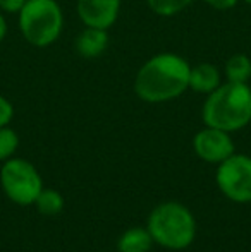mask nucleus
Masks as SVG:
<instances>
[{"label":"nucleus","instance_id":"obj_1","mask_svg":"<svg viewBox=\"0 0 251 252\" xmlns=\"http://www.w3.org/2000/svg\"><path fill=\"white\" fill-rule=\"evenodd\" d=\"M191 65L178 53H158L148 59L134 77V93L146 103H165L189 90Z\"/></svg>","mask_w":251,"mask_h":252},{"label":"nucleus","instance_id":"obj_2","mask_svg":"<svg viewBox=\"0 0 251 252\" xmlns=\"http://www.w3.org/2000/svg\"><path fill=\"white\" fill-rule=\"evenodd\" d=\"M205 126L234 132L251 122V88L248 83H222L207 94L201 108Z\"/></svg>","mask_w":251,"mask_h":252},{"label":"nucleus","instance_id":"obj_3","mask_svg":"<svg viewBox=\"0 0 251 252\" xmlns=\"http://www.w3.org/2000/svg\"><path fill=\"white\" fill-rule=\"evenodd\" d=\"M146 228L153 242L172 251L186 249L196 235V223L191 211L176 201L158 204L148 216Z\"/></svg>","mask_w":251,"mask_h":252},{"label":"nucleus","instance_id":"obj_4","mask_svg":"<svg viewBox=\"0 0 251 252\" xmlns=\"http://www.w3.org/2000/svg\"><path fill=\"white\" fill-rule=\"evenodd\" d=\"M64 14L57 0H28L19 12L23 38L36 48H47L59 40Z\"/></svg>","mask_w":251,"mask_h":252},{"label":"nucleus","instance_id":"obj_5","mask_svg":"<svg viewBox=\"0 0 251 252\" xmlns=\"http://www.w3.org/2000/svg\"><path fill=\"white\" fill-rule=\"evenodd\" d=\"M0 180L7 197L19 206L35 204L38 194L43 189L38 170L23 158L7 159L2 166Z\"/></svg>","mask_w":251,"mask_h":252},{"label":"nucleus","instance_id":"obj_6","mask_svg":"<svg viewBox=\"0 0 251 252\" xmlns=\"http://www.w3.org/2000/svg\"><path fill=\"white\" fill-rule=\"evenodd\" d=\"M218 189L224 196L236 202H251V158L246 155H231L218 163L217 168Z\"/></svg>","mask_w":251,"mask_h":252},{"label":"nucleus","instance_id":"obj_7","mask_svg":"<svg viewBox=\"0 0 251 252\" xmlns=\"http://www.w3.org/2000/svg\"><path fill=\"white\" fill-rule=\"evenodd\" d=\"M194 153L207 163H222L231 155H234V143L229 132L217 127L207 126L194 136Z\"/></svg>","mask_w":251,"mask_h":252},{"label":"nucleus","instance_id":"obj_8","mask_svg":"<svg viewBox=\"0 0 251 252\" xmlns=\"http://www.w3.org/2000/svg\"><path fill=\"white\" fill-rule=\"evenodd\" d=\"M121 2L122 0H77L76 10L84 26L108 30L117 21Z\"/></svg>","mask_w":251,"mask_h":252},{"label":"nucleus","instance_id":"obj_9","mask_svg":"<svg viewBox=\"0 0 251 252\" xmlns=\"http://www.w3.org/2000/svg\"><path fill=\"white\" fill-rule=\"evenodd\" d=\"M108 30H100V28H90L83 30L79 36L76 38V52L83 59H97L102 53L107 50L108 47Z\"/></svg>","mask_w":251,"mask_h":252},{"label":"nucleus","instance_id":"obj_10","mask_svg":"<svg viewBox=\"0 0 251 252\" xmlns=\"http://www.w3.org/2000/svg\"><path fill=\"white\" fill-rule=\"evenodd\" d=\"M222 84L220 69L214 63L201 62L196 65H191L189 70V90L196 93L210 94Z\"/></svg>","mask_w":251,"mask_h":252},{"label":"nucleus","instance_id":"obj_11","mask_svg":"<svg viewBox=\"0 0 251 252\" xmlns=\"http://www.w3.org/2000/svg\"><path fill=\"white\" fill-rule=\"evenodd\" d=\"M153 244V237L148 228L134 226L121 235L117 242L119 252H148Z\"/></svg>","mask_w":251,"mask_h":252},{"label":"nucleus","instance_id":"obj_12","mask_svg":"<svg viewBox=\"0 0 251 252\" xmlns=\"http://www.w3.org/2000/svg\"><path fill=\"white\" fill-rule=\"evenodd\" d=\"M224 76L229 83H248L251 79V60L245 53H234L224 65Z\"/></svg>","mask_w":251,"mask_h":252},{"label":"nucleus","instance_id":"obj_13","mask_svg":"<svg viewBox=\"0 0 251 252\" xmlns=\"http://www.w3.org/2000/svg\"><path fill=\"white\" fill-rule=\"evenodd\" d=\"M35 204H36L38 211L41 215L55 216L64 209V197L54 189H41V192L38 194Z\"/></svg>","mask_w":251,"mask_h":252},{"label":"nucleus","instance_id":"obj_14","mask_svg":"<svg viewBox=\"0 0 251 252\" xmlns=\"http://www.w3.org/2000/svg\"><path fill=\"white\" fill-rule=\"evenodd\" d=\"M194 0H146L148 7L153 10L157 16L171 17L182 12L186 7H189Z\"/></svg>","mask_w":251,"mask_h":252},{"label":"nucleus","instance_id":"obj_15","mask_svg":"<svg viewBox=\"0 0 251 252\" xmlns=\"http://www.w3.org/2000/svg\"><path fill=\"white\" fill-rule=\"evenodd\" d=\"M17 146H19V137H17L16 130H12L10 127H0V161H7L9 158H12V155L16 153Z\"/></svg>","mask_w":251,"mask_h":252},{"label":"nucleus","instance_id":"obj_16","mask_svg":"<svg viewBox=\"0 0 251 252\" xmlns=\"http://www.w3.org/2000/svg\"><path fill=\"white\" fill-rule=\"evenodd\" d=\"M14 117V106L5 96L0 94V127L9 126V122Z\"/></svg>","mask_w":251,"mask_h":252},{"label":"nucleus","instance_id":"obj_17","mask_svg":"<svg viewBox=\"0 0 251 252\" xmlns=\"http://www.w3.org/2000/svg\"><path fill=\"white\" fill-rule=\"evenodd\" d=\"M28 0H0V10L7 14H19Z\"/></svg>","mask_w":251,"mask_h":252},{"label":"nucleus","instance_id":"obj_18","mask_svg":"<svg viewBox=\"0 0 251 252\" xmlns=\"http://www.w3.org/2000/svg\"><path fill=\"white\" fill-rule=\"evenodd\" d=\"M205 2L210 7H214V9L229 10V9H232V7H236V3H238L239 0H205Z\"/></svg>","mask_w":251,"mask_h":252},{"label":"nucleus","instance_id":"obj_19","mask_svg":"<svg viewBox=\"0 0 251 252\" xmlns=\"http://www.w3.org/2000/svg\"><path fill=\"white\" fill-rule=\"evenodd\" d=\"M5 34H7V21L2 16V10H0V41L5 38Z\"/></svg>","mask_w":251,"mask_h":252},{"label":"nucleus","instance_id":"obj_20","mask_svg":"<svg viewBox=\"0 0 251 252\" xmlns=\"http://www.w3.org/2000/svg\"><path fill=\"white\" fill-rule=\"evenodd\" d=\"M245 2L248 3V5H251V0H245Z\"/></svg>","mask_w":251,"mask_h":252}]
</instances>
